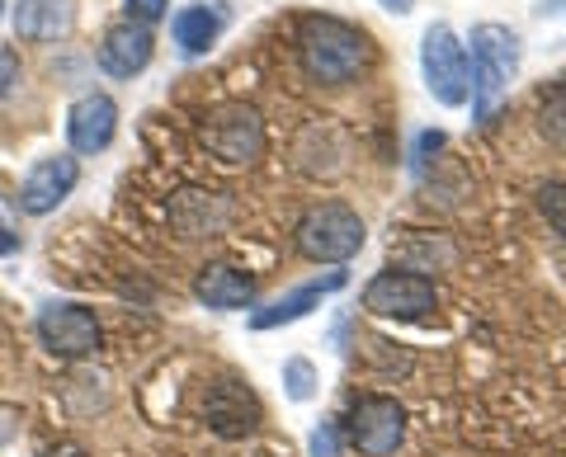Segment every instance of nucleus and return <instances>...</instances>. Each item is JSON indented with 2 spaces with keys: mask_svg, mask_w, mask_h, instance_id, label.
Masks as SVG:
<instances>
[{
  "mask_svg": "<svg viewBox=\"0 0 566 457\" xmlns=\"http://www.w3.org/2000/svg\"><path fill=\"white\" fill-rule=\"evenodd\" d=\"M378 6H382L387 14H411V10H416V0H378Z\"/></svg>",
  "mask_w": 566,
  "mask_h": 457,
  "instance_id": "nucleus-28",
  "label": "nucleus"
},
{
  "mask_svg": "<svg viewBox=\"0 0 566 457\" xmlns=\"http://www.w3.org/2000/svg\"><path fill=\"white\" fill-rule=\"evenodd\" d=\"M283 392H289V401H312L316 396V368H312V359H289L283 363Z\"/></svg>",
  "mask_w": 566,
  "mask_h": 457,
  "instance_id": "nucleus-18",
  "label": "nucleus"
},
{
  "mask_svg": "<svg viewBox=\"0 0 566 457\" xmlns=\"http://www.w3.org/2000/svg\"><path fill=\"white\" fill-rule=\"evenodd\" d=\"M193 297L212 311H245L255 302V274L227 265V259H212V265H203L199 278H193Z\"/></svg>",
  "mask_w": 566,
  "mask_h": 457,
  "instance_id": "nucleus-13",
  "label": "nucleus"
},
{
  "mask_svg": "<svg viewBox=\"0 0 566 457\" xmlns=\"http://www.w3.org/2000/svg\"><path fill=\"white\" fill-rule=\"evenodd\" d=\"M166 10H170V0H128L133 24H156V20H166Z\"/></svg>",
  "mask_w": 566,
  "mask_h": 457,
  "instance_id": "nucleus-22",
  "label": "nucleus"
},
{
  "mask_svg": "<svg viewBox=\"0 0 566 457\" xmlns=\"http://www.w3.org/2000/svg\"><path fill=\"white\" fill-rule=\"evenodd\" d=\"M20 406H10V401H0V448H10V438L20 434Z\"/></svg>",
  "mask_w": 566,
  "mask_h": 457,
  "instance_id": "nucleus-24",
  "label": "nucleus"
},
{
  "mask_svg": "<svg viewBox=\"0 0 566 457\" xmlns=\"http://www.w3.org/2000/svg\"><path fill=\"white\" fill-rule=\"evenodd\" d=\"M420 66H424V85H430V95L444 104V109L468 104V95H472V62H468V47L458 43V33L449 24L424 29Z\"/></svg>",
  "mask_w": 566,
  "mask_h": 457,
  "instance_id": "nucleus-4",
  "label": "nucleus"
},
{
  "mask_svg": "<svg viewBox=\"0 0 566 457\" xmlns=\"http://www.w3.org/2000/svg\"><path fill=\"white\" fill-rule=\"evenodd\" d=\"M439 147H444V132H420V137H416V170H420L424 161H430V156H434Z\"/></svg>",
  "mask_w": 566,
  "mask_h": 457,
  "instance_id": "nucleus-25",
  "label": "nucleus"
},
{
  "mask_svg": "<svg viewBox=\"0 0 566 457\" xmlns=\"http://www.w3.org/2000/svg\"><path fill=\"white\" fill-rule=\"evenodd\" d=\"M515 72H520V33L505 24H476L472 29V99L482 123L495 118Z\"/></svg>",
  "mask_w": 566,
  "mask_h": 457,
  "instance_id": "nucleus-2",
  "label": "nucleus"
},
{
  "mask_svg": "<svg viewBox=\"0 0 566 457\" xmlns=\"http://www.w3.org/2000/svg\"><path fill=\"white\" fill-rule=\"evenodd\" d=\"M14 251H20V236H14L10 226L0 222V255H14Z\"/></svg>",
  "mask_w": 566,
  "mask_h": 457,
  "instance_id": "nucleus-27",
  "label": "nucleus"
},
{
  "mask_svg": "<svg viewBox=\"0 0 566 457\" xmlns=\"http://www.w3.org/2000/svg\"><path fill=\"white\" fill-rule=\"evenodd\" d=\"M203 147L227 166H251L264 151V118L255 104H222L203 123Z\"/></svg>",
  "mask_w": 566,
  "mask_h": 457,
  "instance_id": "nucleus-6",
  "label": "nucleus"
},
{
  "mask_svg": "<svg viewBox=\"0 0 566 457\" xmlns=\"http://www.w3.org/2000/svg\"><path fill=\"white\" fill-rule=\"evenodd\" d=\"M175 43H180V52H189V57H199V52H208L212 43H218V33H222V14L218 10H208V6H189L175 14Z\"/></svg>",
  "mask_w": 566,
  "mask_h": 457,
  "instance_id": "nucleus-17",
  "label": "nucleus"
},
{
  "mask_svg": "<svg viewBox=\"0 0 566 457\" xmlns=\"http://www.w3.org/2000/svg\"><path fill=\"white\" fill-rule=\"evenodd\" d=\"M312 457H340V425L335 419H322V425L312 429Z\"/></svg>",
  "mask_w": 566,
  "mask_h": 457,
  "instance_id": "nucleus-21",
  "label": "nucleus"
},
{
  "mask_svg": "<svg viewBox=\"0 0 566 457\" xmlns=\"http://www.w3.org/2000/svg\"><path fill=\"white\" fill-rule=\"evenodd\" d=\"M345 438L364 457H392L406 438V411L397 396H382V392H364L349 401V415H345Z\"/></svg>",
  "mask_w": 566,
  "mask_h": 457,
  "instance_id": "nucleus-5",
  "label": "nucleus"
},
{
  "mask_svg": "<svg viewBox=\"0 0 566 457\" xmlns=\"http://www.w3.org/2000/svg\"><path fill=\"white\" fill-rule=\"evenodd\" d=\"M297 57H303V72L322 85H345L368 66V39L345 20H331V14H312L297 33Z\"/></svg>",
  "mask_w": 566,
  "mask_h": 457,
  "instance_id": "nucleus-1",
  "label": "nucleus"
},
{
  "mask_svg": "<svg viewBox=\"0 0 566 457\" xmlns=\"http://www.w3.org/2000/svg\"><path fill=\"white\" fill-rule=\"evenodd\" d=\"M297 251H303L307 259H316V265H345L349 255L364 251V217L354 213L349 203H316L307 208L303 217H297Z\"/></svg>",
  "mask_w": 566,
  "mask_h": 457,
  "instance_id": "nucleus-3",
  "label": "nucleus"
},
{
  "mask_svg": "<svg viewBox=\"0 0 566 457\" xmlns=\"http://www.w3.org/2000/svg\"><path fill=\"white\" fill-rule=\"evenodd\" d=\"M114 132H118V104L109 95H81L66 109V142H71V151L95 156V151H104L114 142Z\"/></svg>",
  "mask_w": 566,
  "mask_h": 457,
  "instance_id": "nucleus-11",
  "label": "nucleus"
},
{
  "mask_svg": "<svg viewBox=\"0 0 566 457\" xmlns=\"http://www.w3.org/2000/svg\"><path fill=\"white\" fill-rule=\"evenodd\" d=\"M14 85H20V52L0 47V95H10Z\"/></svg>",
  "mask_w": 566,
  "mask_h": 457,
  "instance_id": "nucleus-23",
  "label": "nucleus"
},
{
  "mask_svg": "<svg viewBox=\"0 0 566 457\" xmlns=\"http://www.w3.org/2000/svg\"><path fill=\"white\" fill-rule=\"evenodd\" d=\"M43 457H91V453H85L81 444H52Z\"/></svg>",
  "mask_w": 566,
  "mask_h": 457,
  "instance_id": "nucleus-26",
  "label": "nucleus"
},
{
  "mask_svg": "<svg viewBox=\"0 0 566 457\" xmlns=\"http://www.w3.org/2000/svg\"><path fill=\"white\" fill-rule=\"evenodd\" d=\"M364 307L374 316H392V321H420L439 307V293L424 274H411V269H382L368 278L364 288Z\"/></svg>",
  "mask_w": 566,
  "mask_h": 457,
  "instance_id": "nucleus-7",
  "label": "nucleus"
},
{
  "mask_svg": "<svg viewBox=\"0 0 566 457\" xmlns=\"http://www.w3.org/2000/svg\"><path fill=\"white\" fill-rule=\"evenodd\" d=\"M76 180H81L76 156H43V161H33L29 174L20 180V208L29 217L57 213V208L66 203V193L76 189Z\"/></svg>",
  "mask_w": 566,
  "mask_h": 457,
  "instance_id": "nucleus-10",
  "label": "nucleus"
},
{
  "mask_svg": "<svg viewBox=\"0 0 566 457\" xmlns=\"http://www.w3.org/2000/svg\"><path fill=\"white\" fill-rule=\"evenodd\" d=\"M227 217H232V203L208 189H185V193H175V203H170V226L180 236H212Z\"/></svg>",
  "mask_w": 566,
  "mask_h": 457,
  "instance_id": "nucleus-16",
  "label": "nucleus"
},
{
  "mask_svg": "<svg viewBox=\"0 0 566 457\" xmlns=\"http://www.w3.org/2000/svg\"><path fill=\"white\" fill-rule=\"evenodd\" d=\"M538 208L547 213V222L562 232V241H566V184L562 180H547V184H538Z\"/></svg>",
  "mask_w": 566,
  "mask_h": 457,
  "instance_id": "nucleus-19",
  "label": "nucleus"
},
{
  "mask_svg": "<svg viewBox=\"0 0 566 457\" xmlns=\"http://www.w3.org/2000/svg\"><path fill=\"white\" fill-rule=\"evenodd\" d=\"M76 0H20L14 6V33L24 43H57L76 29Z\"/></svg>",
  "mask_w": 566,
  "mask_h": 457,
  "instance_id": "nucleus-15",
  "label": "nucleus"
},
{
  "mask_svg": "<svg viewBox=\"0 0 566 457\" xmlns=\"http://www.w3.org/2000/svg\"><path fill=\"white\" fill-rule=\"evenodd\" d=\"M151 52H156L151 29L128 20V24H114V29L99 39V66H104L109 76L128 81V76H137V72H147Z\"/></svg>",
  "mask_w": 566,
  "mask_h": 457,
  "instance_id": "nucleus-14",
  "label": "nucleus"
},
{
  "mask_svg": "<svg viewBox=\"0 0 566 457\" xmlns=\"http://www.w3.org/2000/svg\"><path fill=\"white\" fill-rule=\"evenodd\" d=\"M345 284H349V274H345V269H331L326 278H312V284H303V288H293V293L274 297L270 307L251 311V330H279V326L303 321V316H312V307H322V297H326V293H340Z\"/></svg>",
  "mask_w": 566,
  "mask_h": 457,
  "instance_id": "nucleus-12",
  "label": "nucleus"
},
{
  "mask_svg": "<svg viewBox=\"0 0 566 457\" xmlns=\"http://www.w3.org/2000/svg\"><path fill=\"white\" fill-rule=\"evenodd\" d=\"M543 132L553 137V142L566 147V91H557L553 99L543 104Z\"/></svg>",
  "mask_w": 566,
  "mask_h": 457,
  "instance_id": "nucleus-20",
  "label": "nucleus"
},
{
  "mask_svg": "<svg viewBox=\"0 0 566 457\" xmlns=\"http://www.w3.org/2000/svg\"><path fill=\"white\" fill-rule=\"evenodd\" d=\"M264 419L260 396L241 378H218L203 392V425L218 438H251Z\"/></svg>",
  "mask_w": 566,
  "mask_h": 457,
  "instance_id": "nucleus-9",
  "label": "nucleus"
},
{
  "mask_svg": "<svg viewBox=\"0 0 566 457\" xmlns=\"http://www.w3.org/2000/svg\"><path fill=\"white\" fill-rule=\"evenodd\" d=\"M39 344L52 359H91L99 349V321L81 302H48L39 311Z\"/></svg>",
  "mask_w": 566,
  "mask_h": 457,
  "instance_id": "nucleus-8",
  "label": "nucleus"
},
{
  "mask_svg": "<svg viewBox=\"0 0 566 457\" xmlns=\"http://www.w3.org/2000/svg\"><path fill=\"white\" fill-rule=\"evenodd\" d=\"M0 14H6V0H0Z\"/></svg>",
  "mask_w": 566,
  "mask_h": 457,
  "instance_id": "nucleus-29",
  "label": "nucleus"
}]
</instances>
